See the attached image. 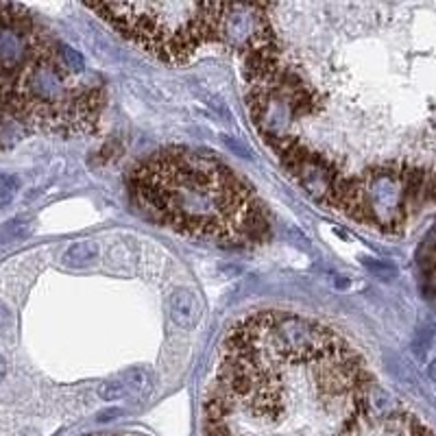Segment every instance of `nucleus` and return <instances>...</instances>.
Instances as JSON below:
<instances>
[{
	"mask_svg": "<svg viewBox=\"0 0 436 436\" xmlns=\"http://www.w3.org/2000/svg\"><path fill=\"white\" fill-rule=\"evenodd\" d=\"M124 393H126V391H124V387H122V382H120V379H114V382L102 384L100 391H98V395H100L102 399H105V401H116V399H120Z\"/></svg>",
	"mask_w": 436,
	"mask_h": 436,
	"instance_id": "1a4fd4ad",
	"label": "nucleus"
},
{
	"mask_svg": "<svg viewBox=\"0 0 436 436\" xmlns=\"http://www.w3.org/2000/svg\"><path fill=\"white\" fill-rule=\"evenodd\" d=\"M64 44L20 5H0V131H94L105 94L96 74H76Z\"/></svg>",
	"mask_w": 436,
	"mask_h": 436,
	"instance_id": "f03ea898",
	"label": "nucleus"
},
{
	"mask_svg": "<svg viewBox=\"0 0 436 436\" xmlns=\"http://www.w3.org/2000/svg\"><path fill=\"white\" fill-rule=\"evenodd\" d=\"M124 391H131L136 395H142L146 389H151V373L146 369H134L129 373H124V377L120 379Z\"/></svg>",
	"mask_w": 436,
	"mask_h": 436,
	"instance_id": "423d86ee",
	"label": "nucleus"
},
{
	"mask_svg": "<svg viewBox=\"0 0 436 436\" xmlns=\"http://www.w3.org/2000/svg\"><path fill=\"white\" fill-rule=\"evenodd\" d=\"M367 264V269H371L375 275H379L382 279H389V277H395L397 275V269L395 266H391V264H387V262H373V260H367L365 262Z\"/></svg>",
	"mask_w": 436,
	"mask_h": 436,
	"instance_id": "9d476101",
	"label": "nucleus"
},
{
	"mask_svg": "<svg viewBox=\"0 0 436 436\" xmlns=\"http://www.w3.org/2000/svg\"><path fill=\"white\" fill-rule=\"evenodd\" d=\"M168 307H170V319L184 329L194 327L203 314V301L199 299L196 293L186 288H179L170 295Z\"/></svg>",
	"mask_w": 436,
	"mask_h": 436,
	"instance_id": "20e7f679",
	"label": "nucleus"
},
{
	"mask_svg": "<svg viewBox=\"0 0 436 436\" xmlns=\"http://www.w3.org/2000/svg\"><path fill=\"white\" fill-rule=\"evenodd\" d=\"M116 31L155 57L179 64L212 40H225L227 5L212 3H100L90 5Z\"/></svg>",
	"mask_w": 436,
	"mask_h": 436,
	"instance_id": "7ed1b4c3",
	"label": "nucleus"
},
{
	"mask_svg": "<svg viewBox=\"0 0 436 436\" xmlns=\"http://www.w3.org/2000/svg\"><path fill=\"white\" fill-rule=\"evenodd\" d=\"M20 190V179L16 175H0V208L13 201Z\"/></svg>",
	"mask_w": 436,
	"mask_h": 436,
	"instance_id": "6e6552de",
	"label": "nucleus"
},
{
	"mask_svg": "<svg viewBox=\"0 0 436 436\" xmlns=\"http://www.w3.org/2000/svg\"><path fill=\"white\" fill-rule=\"evenodd\" d=\"M96 258H98V244L94 240H79V242H72L64 251L61 262L68 269H81V266H90Z\"/></svg>",
	"mask_w": 436,
	"mask_h": 436,
	"instance_id": "39448f33",
	"label": "nucleus"
},
{
	"mask_svg": "<svg viewBox=\"0 0 436 436\" xmlns=\"http://www.w3.org/2000/svg\"><path fill=\"white\" fill-rule=\"evenodd\" d=\"M9 323V310L5 305H0V331L5 329V325Z\"/></svg>",
	"mask_w": 436,
	"mask_h": 436,
	"instance_id": "9b49d317",
	"label": "nucleus"
},
{
	"mask_svg": "<svg viewBox=\"0 0 436 436\" xmlns=\"http://www.w3.org/2000/svg\"><path fill=\"white\" fill-rule=\"evenodd\" d=\"M29 234V223L24 220H11L7 225H3V229H0V242H13V240H20Z\"/></svg>",
	"mask_w": 436,
	"mask_h": 436,
	"instance_id": "0eeeda50",
	"label": "nucleus"
},
{
	"mask_svg": "<svg viewBox=\"0 0 436 436\" xmlns=\"http://www.w3.org/2000/svg\"><path fill=\"white\" fill-rule=\"evenodd\" d=\"M129 190L151 220L190 238L240 247L269 234L260 199L208 153L179 146L153 153L131 170Z\"/></svg>",
	"mask_w": 436,
	"mask_h": 436,
	"instance_id": "f257e3e1",
	"label": "nucleus"
},
{
	"mask_svg": "<svg viewBox=\"0 0 436 436\" xmlns=\"http://www.w3.org/2000/svg\"><path fill=\"white\" fill-rule=\"evenodd\" d=\"M5 375H7V363H5V358L0 355V382L5 379Z\"/></svg>",
	"mask_w": 436,
	"mask_h": 436,
	"instance_id": "f8f14e48",
	"label": "nucleus"
}]
</instances>
